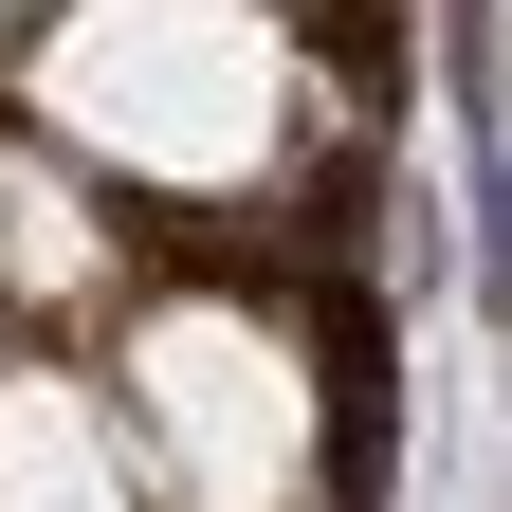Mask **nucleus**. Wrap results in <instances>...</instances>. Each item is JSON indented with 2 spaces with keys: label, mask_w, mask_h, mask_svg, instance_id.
I'll return each instance as SVG.
<instances>
[{
  "label": "nucleus",
  "mask_w": 512,
  "mask_h": 512,
  "mask_svg": "<svg viewBox=\"0 0 512 512\" xmlns=\"http://www.w3.org/2000/svg\"><path fill=\"white\" fill-rule=\"evenodd\" d=\"M55 110H74L110 165L220 183V165L275 147V37H238V19H110V37H55Z\"/></svg>",
  "instance_id": "1"
},
{
  "label": "nucleus",
  "mask_w": 512,
  "mask_h": 512,
  "mask_svg": "<svg viewBox=\"0 0 512 512\" xmlns=\"http://www.w3.org/2000/svg\"><path fill=\"white\" fill-rule=\"evenodd\" d=\"M147 421L183 439V494L202 512H293V458H311V384L275 330H238V311H165L147 330Z\"/></svg>",
  "instance_id": "2"
},
{
  "label": "nucleus",
  "mask_w": 512,
  "mask_h": 512,
  "mask_svg": "<svg viewBox=\"0 0 512 512\" xmlns=\"http://www.w3.org/2000/svg\"><path fill=\"white\" fill-rule=\"evenodd\" d=\"M0 512H128L110 421L74 403V384H0Z\"/></svg>",
  "instance_id": "3"
}]
</instances>
